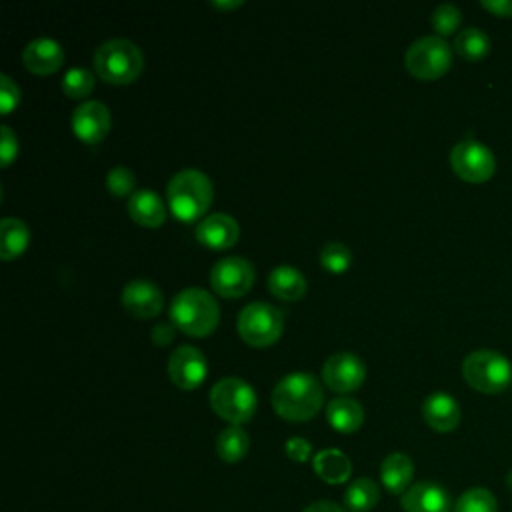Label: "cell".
I'll use <instances>...</instances> for the list:
<instances>
[{"instance_id":"cell-1","label":"cell","mask_w":512,"mask_h":512,"mask_svg":"<svg viewBox=\"0 0 512 512\" xmlns=\"http://www.w3.org/2000/svg\"><path fill=\"white\" fill-rule=\"evenodd\" d=\"M324 402V390L316 376L308 372H290L278 380L272 390L276 414L290 422H304L316 416Z\"/></svg>"},{"instance_id":"cell-2","label":"cell","mask_w":512,"mask_h":512,"mask_svg":"<svg viewBox=\"0 0 512 512\" xmlns=\"http://www.w3.org/2000/svg\"><path fill=\"white\" fill-rule=\"evenodd\" d=\"M170 320L182 332L202 338L216 328L220 320V308L208 290L200 286H188L172 298Z\"/></svg>"},{"instance_id":"cell-3","label":"cell","mask_w":512,"mask_h":512,"mask_svg":"<svg viewBox=\"0 0 512 512\" xmlns=\"http://www.w3.org/2000/svg\"><path fill=\"white\" fill-rule=\"evenodd\" d=\"M212 196L214 188L210 178L196 168H184L176 172L166 186L168 208L182 222L200 218L210 208Z\"/></svg>"},{"instance_id":"cell-4","label":"cell","mask_w":512,"mask_h":512,"mask_svg":"<svg viewBox=\"0 0 512 512\" xmlns=\"http://www.w3.org/2000/svg\"><path fill=\"white\" fill-rule=\"evenodd\" d=\"M92 64L104 82L128 84L140 76L144 54L128 38H110L94 50Z\"/></svg>"},{"instance_id":"cell-5","label":"cell","mask_w":512,"mask_h":512,"mask_svg":"<svg viewBox=\"0 0 512 512\" xmlns=\"http://www.w3.org/2000/svg\"><path fill=\"white\" fill-rule=\"evenodd\" d=\"M462 376L470 388L482 394H498L508 388L512 380V366L504 354L480 348L464 358Z\"/></svg>"},{"instance_id":"cell-6","label":"cell","mask_w":512,"mask_h":512,"mask_svg":"<svg viewBox=\"0 0 512 512\" xmlns=\"http://www.w3.org/2000/svg\"><path fill=\"white\" fill-rule=\"evenodd\" d=\"M210 406L220 418L240 426L254 416L258 406V396L246 380L236 376H226L212 386Z\"/></svg>"},{"instance_id":"cell-7","label":"cell","mask_w":512,"mask_h":512,"mask_svg":"<svg viewBox=\"0 0 512 512\" xmlns=\"http://www.w3.org/2000/svg\"><path fill=\"white\" fill-rule=\"evenodd\" d=\"M236 328L244 342L258 348L270 346L284 330V314L268 302H250L238 312Z\"/></svg>"},{"instance_id":"cell-8","label":"cell","mask_w":512,"mask_h":512,"mask_svg":"<svg viewBox=\"0 0 512 512\" xmlns=\"http://www.w3.org/2000/svg\"><path fill=\"white\" fill-rule=\"evenodd\" d=\"M404 64L414 78L436 80L448 72L452 64V48L442 36H422L408 46Z\"/></svg>"},{"instance_id":"cell-9","label":"cell","mask_w":512,"mask_h":512,"mask_svg":"<svg viewBox=\"0 0 512 512\" xmlns=\"http://www.w3.org/2000/svg\"><path fill=\"white\" fill-rule=\"evenodd\" d=\"M450 166L458 178L480 184L494 176L496 160L488 146L478 140H460L450 150Z\"/></svg>"},{"instance_id":"cell-10","label":"cell","mask_w":512,"mask_h":512,"mask_svg":"<svg viewBox=\"0 0 512 512\" xmlns=\"http://www.w3.org/2000/svg\"><path fill=\"white\" fill-rule=\"evenodd\" d=\"M254 266L242 256H224L210 270L214 292L226 298L244 296L254 284Z\"/></svg>"},{"instance_id":"cell-11","label":"cell","mask_w":512,"mask_h":512,"mask_svg":"<svg viewBox=\"0 0 512 512\" xmlns=\"http://www.w3.org/2000/svg\"><path fill=\"white\" fill-rule=\"evenodd\" d=\"M366 378L364 362L348 350L332 354L322 366V380L334 392H352Z\"/></svg>"},{"instance_id":"cell-12","label":"cell","mask_w":512,"mask_h":512,"mask_svg":"<svg viewBox=\"0 0 512 512\" xmlns=\"http://www.w3.org/2000/svg\"><path fill=\"white\" fill-rule=\"evenodd\" d=\"M168 374L170 380L182 390L198 388L208 374L206 356L196 346L182 344L168 358Z\"/></svg>"},{"instance_id":"cell-13","label":"cell","mask_w":512,"mask_h":512,"mask_svg":"<svg viewBox=\"0 0 512 512\" xmlns=\"http://www.w3.org/2000/svg\"><path fill=\"white\" fill-rule=\"evenodd\" d=\"M110 124V110L100 100H84L72 112V130L86 144L100 142L108 134Z\"/></svg>"},{"instance_id":"cell-14","label":"cell","mask_w":512,"mask_h":512,"mask_svg":"<svg viewBox=\"0 0 512 512\" xmlns=\"http://www.w3.org/2000/svg\"><path fill=\"white\" fill-rule=\"evenodd\" d=\"M404 512H454L452 498L442 484L422 480L402 494Z\"/></svg>"},{"instance_id":"cell-15","label":"cell","mask_w":512,"mask_h":512,"mask_svg":"<svg viewBox=\"0 0 512 512\" xmlns=\"http://www.w3.org/2000/svg\"><path fill=\"white\" fill-rule=\"evenodd\" d=\"M164 304L160 288L144 278L130 280L122 290V306L136 318H154Z\"/></svg>"},{"instance_id":"cell-16","label":"cell","mask_w":512,"mask_h":512,"mask_svg":"<svg viewBox=\"0 0 512 512\" xmlns=\"http://www.w3.org/2000/svg\"><path fill=\"white\" fill-rule=\"evenodd\" d=\"M238 236H240L238 222L230 214H224V212L208 214L206 218H202L196 224L198 242L208 248H214V250L234 246Z\"/></svg>"},{"instance_id":"cell-17","label":"cell","mask_w":512,"mask_h":512,"mask_svg":"<svg viewBox=\"0 0 512 512\" xmlns=\"http://www.w3.org/2000/svg\"><path fill=\"white\" fill-rule=\"evenodd\" d=\"M22 60L24 66L34 74H52L64 62V48L54 38L40 36L24 46Z\"/></svg>"},{"instance_id":"cell-18","label":"cell","mask_w":512,"mask_h":512,"mask_svg":"<svg viewBox=\"0 0 512 512\" xmlns=\"http://www.w3.org/2000/svg\"><path fill=\"white\" fill-rule=\"evenodd\" d=\"M422 416L432 430L452 432L460 424V406L450 394L434 392L426 396L422 404Z\"/></svg>"},{"instance_id":"cell-19","label":"cell","mask_w":512,"mask_h":512,"mask_svg":"<svg viewBox=\"0 0 512 512\" xmlns=\"http://www.w3.org/2000/svg\"><path fill=\"white\" fill-rule=\"evenodd\" d=\"M128 214L130 218L146 228H158L164 224L166 220V208L162 198L150 190V188H142L136 190L130 198H128Z\"/></svg>"},{"instance_id":"cell-20","label":"cell","mask_w":512,"mask_h":512,"mask_svg":"<svg viewBox=\"0 0 512 512\" xmlns=\"http://www.w3.org/2000/svg\"><path fill=\"white\" fill-rule=\"evenodd\" d=\"M414 478V462L404 452L388 454L380 464V480L390 494H404Z\"/></svg>"},{"instance_id":"cell-21","label":"cell","mask_w":512,"mask_h":512,"mask_svg":"<svg viewBox=\"0 0 512 512\" xmlns=\"http://www.w3.org/2000/svg\"><path fill=\"white\" fill-rule=\"evenodd\" d=\"M326 418H328V422L334 430L350 434V432H356L362 426L364 408L360 406L358 400L348 398V396H340V398H334V400L328 402Z\"/></svg>"},{"instance_id":"cell-22","label":"cell","mask_w":512,"mask_h":512,"mask_svg":"<svg viewBox=\"0 0 512 512\" xmlns=\"http://www.w3.org/2000/svg\"><path fill=\"white\" fill-rule=\"evenodd\" d=\"M306 278L304 274L288 264L276 266L268 274V288L280 300H298L306 294Z\"/></svg>"},{"instance_id":"cell-23","label":"cell","mask_w":512,"mask_h":512,"mask_svg":"<svg viewBox=\"0 0 512 512\" xmlns=\"http://www.w3.org/2000/svg\"><path fill=\"white\" fill-rule=\"evenodd\" d=\"M312 466H314V472L328 484H342L350 478V472H352L350 458L336 448L320 450L314 456Z\"/></svg>"},{"instance_id":"cell-24","label":"cell","mask_w":512,"mask_h":512,"mask_svg":"<svg viewBox=\"0 0 512 512\" xmlns=\"http://www.w3.org/2000/svg\"><path fill=\"white\" fill-rule=\"evenodd\" d=\"M0 234H2V246H0V256L2 260H12L20 256L30 240V230L28 226L14 216H6L0 222Z\"/></svg>"},{"instance_id":"cell-25","label":"cell","mask_w":512,"mask_h":512,"mask_svg":"<svg viewBox=\"0 0 512 512\" xmlns=\"http://www.w3.org/2000/svg\"><path fill=\"white\" fill-rule=\"evenodd\" d=\"M250 448V438L242 430V426L230 424L228 428L220 430L216 438V452L224 462H238L246 456Z\"/></svg>"},{"instance_id":"cell-26","label":"cell","mask_w":512,"mask_h":512,"mask_svg":"<svg viewBox=\"0 0 512 512\" xmlns=\"http://www.w3.org/2000/svg\"><path fill=\"white\" fill-rule=\"evenodd\" d=\"M380 500V488L372 478H356L344 492V504L352 512H368Z\"/></svg>"},{"instance_id":"cell-27","label":"cell","mask_w":512,"mask_h":512,"mask_svg":"<svg viewBox=\"0 0 512 512\" xmlns=\"http://www.w3.org/2000/svg\"><path fill=\"white\" fill-rule=\"evenodd\" d=\"M454 50L464 60L476 62L490 52V38L480 28H464L454 38Z\"/></svg>"},{"instance_id":"cell-28","label":"cell","mask_w":512,"mask_h":512,"mask_svg":"<svg viewBox=\"0 0 512 512\" xmlns=\"http://www.w3.org/2000/svg\"><path fill=\"white\" fill-rule=\"evenodd\" d=\"M454 512H498V500L488 488H468L458 496Z\"/></svg>"},{"instance_id":"cell-29","label":"cell","mask_w":512,"mask_h":512,"mask_svg":"<svg viewBox=\"0 0 512 512\" xmlns=\"http://www.w3.org/2000/svg\"><path fill=\"white\" fill-rule=\"evenodd\" d=\"M320 262L328 272L342 274L352 264V250L338 240H330L320 248Z\"/></svg>"},{"instance_id":"cell-30","label":"cell","mask_w":512,"mask_h":512,"mask_svg":"<svg viewBox=\"0 0 512 512\" xmlns=\"http://www.w3.org/2000/svg\"><path fill=\"white\" fill-rule=\"evenodd\" d=\"M94 88V74L86 68H70L62 78V90L70 98H84Z\"/></svg>"},{"instance_id":"cell-31","label":"cell","mask_w":512,"mask_h":512,"mask_svg":"<svg viewBox=\"0 0 512 512\" xmlns=\"http://www.w3.org/2000/svg\"><path fill=\"white\" fill-rule=\"evenodd\" d=\"M460 20H462L460 10L454 4H448V2L436 6L432 16H430V22H432L434 30L438 32V36H448V34L456 32L458 26H460Z\"/></svg>"},{"instance_id":"cell-32","label":"cell","mask_w":512,"mask_h":512,"mask_svg":"<svg viewBox=\"0 0 512 512\" xmlns=\"http://www.w3.org/2000/svg\"><path fill=\"white\" fill-rule=\"evenodd\" d=\"M136 176L130 168L126 166H114L106 174V188L114 196H132L136 190Z\"/></svg>"},{"instance_id":"cell-33","label":"cell","mask_w":512,"mask_h":512,"mask_svg":"<svg viewBox=\"0 0 512 512\" xmlns=\"http://www.w3.org/2000/svg\"><path fill=\"white\" fill-rule=\"evenodd\" d=\"M18 102H20L18 84L8 74H0V108H2V114H10L12 108Z\"/></svg>"},{"instance_id":"cell-34","label":"cell","mask_w":512,"mask_h":512,"mask_svg":"<svg viewBox=\"0 0 512 512\" xmlns=\"http://www.w3.org/2000/svg\"><path fill=\"white\" fill-rule=\"evenodd\" d=\"M0 128H2V144H0V158L2 160H0V164L8 166L16 158V154H18V138L12 132L10 126L2 124Z\"/></svg>"},{"instance_id":"cell-35","label":"cell","mask_w":512,"mask_h":512,"mask_svg":"<svg viewBox=\"0 0 512 512\" xmlns=\"http://www.w3.org/2000/svg\"><path fill=\"white\" fill-rule=\"evenodd\" d=\"M284 450L288 454V458H292L294 462H304L310 458L312 454V446L306 438H300V436H294V438H288L286 444H284Z\"/></svg>"},{"instance_id":"cell-36","label":"cell","mask_w":512,"mask_h":512,"mask_svg":"<svg viewBox=\"0 0 512 512\" xmlns=\"http://www.w3.org/2000/svg\"><path fill=\"white\" fill-rule=\"evenodd\" d=\"M174 338V324L170 322H158L154 328H152V342L158 344V346H166L170 344Z\"/></svg>"},{"instance_id":"cell-37","label":"cell","mask_w":512,"mask_h":512,"mask_svg":"<svg viewBox=\"0 0 512 512\" xmlns=\"http://www.w3.org/2000/svg\"><path fill=\"white\" fill-rule=\"evenodd\" d=\"M482 6L500 18H512V0H482Z\"/></svg>"},{"instance_id":"cell-38","label":"cell","mask_w":512,"mask_h":512,"mask_svg":"<svg viewBox=\"0 0 512 512\" xmlns=\"http://www.w3.org/2000/svg\"><path fill=\"white\" fill-rule=\"evenodd\" d=\"M302 512H346V510L330 500H318V502H312L310 506H306Z\"/></svg>"},{"instance_id":"cell-39","label":"cell","mask_w":512,"mask_h":512,"mask_svg":"<svg viewBox=\"0 0 512 512\" xmlns=\"http://www.w3.org/2000/svg\"><path fill=\"white\" fill-rule=\"evenodd\" d=\"M212 6L216 8H222V10H230V8H236V6H242V0H212Z\"/></svg>"},{"instance_id":"cell-40","label":"cell","mask_w":512,"mask_h":512,"mask_svg":"<svg viewBox=\"0 0 512 512\" xmlns=\"http://www.w3.org/2000/svg\"><path fill=\"white\" fill-rule=\"evenodd\" d=\"M506 486L512 490V470L506 474Z\"/></svg>"}]
</instances>
